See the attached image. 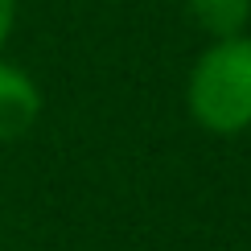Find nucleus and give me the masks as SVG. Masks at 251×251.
<instances>
[{"instance_id":"f257e3e1","label":"nucleus","mask_w":251,"mask_h":251,"mask_svg":"<svg viewBox=\"0 0 251 251\" xmlns=\"http://www.w3.org/2000/svg\"><path fill=\"white\" fill-rule=\"evenodd\" d=\"M185 107L210 136L251 128V37H214L185 75Z\"/></svg>"},{"instance_id":"f03ea898","label":"nucleus","mask_w":251,"mask_h":251,"mask_svg":"<svg viewBox=\"0 0 251 251\" xmlns=\"http://www.w3.org/2000/svg\"><path fill=\"white\" fill-rule=\"evenodd\" d=\"M41 116L37 82L13 62H0V144L21 140Z\"/></svg>"},{"instance_id":"7ed1b4c3","label":"nucleus","mask_w":251,"mask_h":251,"mask_svg":"<svg viewBox=\"0 0 251 251\" xmlns=\"http://www.w3.org/2000/svg\"><path fill=\"white\" fill-rule=\"evenodd\" d=\"M194 25L202 33L214 37H235L247 33V21H251V0H185Z\"/></svg>"},{"instance_id":"20e7f679","label":"nucleus","mask_w":251,"mask_h":251,"mask_svg":"<svg viewBox=\"0 0 251 251\" xmlns=\"http://www.w3.org/2000/svg\"><path fill=\"white\" fill-rule=\"evenodd\" d=\"M13 25H17V0H0V50H4Z\"/></svg>"}]
</instances>
